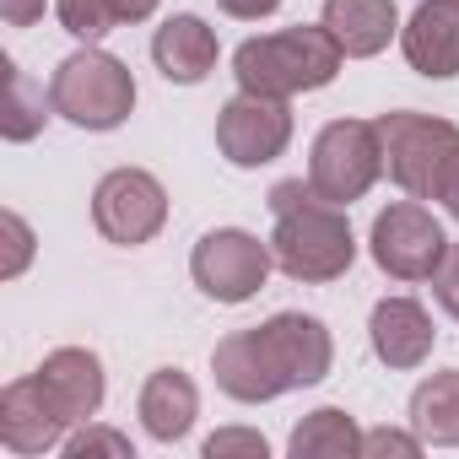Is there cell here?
<instances>
[{
  "mask_svg": "<svg viewBox=\"0 0 459 459\" xmlns=\"http://www.w3.org/2000/svg\"><path fill=\"white\" fill-rule=\"evenodd\" d=\"M330 368H335L330 325L319 314H298V308L271 314L255 330H233L211 351L216 389L238 405H265L292 389H314L330 378Z\"/></svg>",
  "mask_w": 459,
  "mask_h": 459,
  "instance_id": "obj_1",
  "label": "cell"
},
{
  "mask_svg": "<svg viewBox=\"0 0 459 459\" xmlns=\"http://www.w3.org/2000/svg\"><path fill=\"white\" fill-rule=\"evenodd\" d=\"M276 227H271V255L276 271L303 281V287H325L341 281L357 265V233L346 221V205L325 200L308 178H281L265 195Z\"/></svg>",
  "mask_w": 459,
  "mask_h": 459,
  "instance_id": "obj_2",
  "label": "cell"
},
{
  "mask_svg": "<svg viewBox=\"0 0 459 459\" xmlns=\"http://www.w3.org/2000/svg\"><path fill=\"white\" fill-rule=\"evenodd\" d=\"M341 44L330 39V28H281V33H260L244 39L233 55V76L238 92H260V98H298V92H319L341 76Z\"/></svg>",
  "mask_w": 459,
  "mask_h": 459,
  "instance_id": "obj_3",
  "label": "cell"
},
{
  "mask_svg": "<svg viewBox=\"0 0 459 459\" xmlns=\"http://www.w3.org/2000/svg\"><path fill=\"white\" fill-rule=\"evenodd\" d=\"M49 98H55V114L71 119L76 130H119L135 108V76L108 49L82 44L76 55H65L55 65Z\"/></svg>",
  "mask_w": 459,
  "mask_h": 459,
  "instance_id": "obj_4",
  "label": "cell"
},
{
  "mask_svg": "<svg viewBox=\"0 0 459 459\" xmlns=\"http://www.w3.org/2000/svg\"><path fill=\"white\" fill-rule=\"evenodd\" d=\"M373 125H378V141H384V173L411 200H432V184H437L443 162L459 146V125L437 119V114H416V108L378 114Z\"/></svg>",
  "mask_w": 459,
  "mask_h": 459,
  "instance_id": "obj_5",
  "label": "cell"
},
{
  "mask_svg": "<svg viewBox=\"0 0 459 459\" xmlns=\"http://www.w3.org/2000/svg\"><path fill=\"white\" fill-rule=\"evenodd\" d=\"M378 178H384V141H378V125H373V119H330V125L314 135L308 184H314L325 200L351 205V200H362Z\"/></svg>",
  "mask_w": 459,
  "mask_h": 459,
  "instance_id": "obj_6",
  "label": "cell"
},
{
  "mask_svg": "<svg viewBox=\"0 0 459 459\" xmlns=\"http://www.w3.org/2000/svg\"><path fill=\"white\" fill-rule=\"evenodd\" d=\"M276 271V255H271V238L260 244L255 233H244V227H211V233L189 249V276L195 287L221 303V308H238L249 303L265 276Z\"/></svg>",
  "mask_w": 459,
  "mask_h": 459,
  "instance_id": "obj_7",
  "label": "cell"
},
{
  "mask_svg": "<svg viewBox=\"0 0 459 459\" xmlns=\"http://www.w3.org/2000/svg\"><path fill=\"white\" fill-rule=\"evenodd\" d=\"M368 255L389 281H432V271L448 255V233L421 200H394L373 216Z\"/></svg>",
  "mask_w": 459,
  "mask_h": 459,
  "instance_id": "obj_8",
  "label": "cell"
},
{
  "mask_svg": "<svg viewBox=\"0 0 459 459\" xmlns=\"http://www.w3.org/2000/svg\"><path fill=\"white\" fill-rule=\"evenodd\" d=\"M92 227L119 244V249H141L168 227V189L157 173L146 168H114L98 178L92 189Z\"/></svg>",
  "mask_w": 459,
  "mask_h": 459,
  "instance_id": "obj_9",
  "label": "cell"
},
{
  "mask_svg": "<svg viewBox=\"0 0 459 459\" xmlns=\"http://www.w3.org/2000/svg\"><path fill=\"white\" fill-rule=\"evenodd\" d=\"M292 146V108L287 98L238 92L216 114V152L233 168H265Z\"/></svg>",
  "mask_w": 459,
  "mask_h": 459,
  "instance_id": "obj_10",
  "label": "cell"
},
{
  "mask_svg": "<svg viewBox=\"0 0 459 459\" xmlns=\"http://www.w3.org/2000/svg\"><path fill=\"white\" fill-rule=\"evenodd\" d=\"M65 437H71V421L49 400L39 373L6 384V394H0V443L12 454H49V448H65Z\"/></svg>",
  "mask_w": 459,
  "mask_h": 459,
  "instance_id": "obj_11",
  "label": "cell"
},
{
  "mask_svg": "<svg viewBox=\"0 0 459 459\" xmlns=\"http://www.w3.org/2000/svg\"><path fill=\"white\" fill-rule=\"evenodd\" d=\"M400 55L427 82L459 76V0H421L400 28Z\"/></svg>",
  "mask_w": 459,
  "mask_h": 459,
  "instance_id": "obj_12",
  "label": "cell"
},
{
  "mask_svg": "<svg viewBox=\"0 0 459 459\" xmlns=\"http://www.w3.org/2000/svg\"><path fill=\"white\" fill-rule=\"evenodd\" d=\"M368 341H373V357L389 368V373H411L432 357V314L416 303V298H378L373 314H368Z\"/></svg>",
  "mask_w": 459,
  "mask_h": 459,
  "instance_id": "obj_13",
  "label": "cell"
},
{
  "mask_svg": "<svg viewBox=\"0 0 459 459\" xmlns=\"http://www.w3.org/2000/svg\"><path fill=\"white\" fill-rule=\"evenodd\" d=\"M33 373H39V384L49 389V400L65 411L71 427H82V421H92V416L103 411L108 378H103L98 351H87V346H60V351H49Z\"/></svg>",
  "mask_w": 459,
  "mask_h": 459,
  "instance_id": "obj_14",
  "label": "cell"
},
{
  "mask_svg": "<svg viewBox=\"0 0 459 459\" xmlns=\"http://www.w3.org/2000/svg\"><path fill=\"white\" fill-rule=\"evenodd\" d=\"M216 55H221L216 49V28L205 17H195V12L168 17L157 28V39H152V60H157V71L173 87H200L216 71Z\"/></svg>",
  "mask_w": 459,
  "mask_h": 459,
  "instance_id": "obj_15",
  "label": "cell"
},
{
  "mask_svg": "<svg viewBox=\"0 0 459 459\" xmlns=\"http://www.w3.org/2000/svg\"><path fill=\"white\" fill-rule=\"evenodd\" d=\"M319 22L330 28V39L341 44L346 60H373L389 49V39H400L394 0H325Z\"/></svg>",
  "mask_w": 459,
  "mask_h": 459,
  "instance_id": "obj_16",
  "label": "cell"
},
{
  "mask_svg": "<svg viewBox=\"0 0 459 459\" xmlns=\"http://www.w3.org/2000/svg\"><path fill=\"white\" fill-rule=\"evenodd\" d=\"M135 416L141 427L157 437V443H184L195 416H200V389L184 368H157L146 384H141V400H135Z\"/></svg>",
  "mask_w": 459,
  "mask_h": 459,
  "instance_id": "obj_17",
  "label": "cell"
},
{
  "mask_svg": "<svg viewBox=\"0 0 459 459\" xmlns=\"http://www.w3.org/2000/svg\"><path fill=\"white\" fill-rule=\"evenodd\" d=\"M411 432L427 448H459V368L427 373L411 389Z\"/></svg>",
  "mask_w": 459,
  "mask_h": 459,
  "instance_id": "obj_18",
  "label": "cell"
},
{
  "mask_svg": "<svg viewBox=\"0 0 459 459\" xmlns=\"http://www.w3.org/2000/svg\"><path fill=\"white\" fill-rule=\"evenodd\" d=\"M287 448H292V459H351V454H362V432L341 405H319L292 427Z\"/></svg>",
  "mask_w": 459,
  "mask_h": 459,
  "instance_id": "obj_19",
  "label": "cell"
},
{
  "mask_svg": "<svg viewBox=\"0 0 459 459\" xmlns=\"http://www.w3.org/2000/svg\"><path fill=\"white\" fill-rule=\"evenodd\" d=\"M0 71H6V103H0V135L6 141H33L49 114H55V98H44V87L6 55L0 60Z\"/></svg>",
  "mask_w": 459,
  "mask_h": 459,
  "instance_id": "obj_20",
  "label": "cell"
},
{
  "mask_svg": "<svg viewBox=\"0 0 459 459\" xmlns=\"http://www.w3.org/2000/svg\"><path fill=\"white\" fill-rule=\"evenodd\" d=\"M55 17H60V28H65L71 39H82V44H98V39H108V33L119 28V17H114L108 0H55Z\"/></svg>",
  "mask_w": 459,
  "mask_h": 459,
  "instance_id": "obj_21",
  "label": "cell"
},
{
  "mask_svg": "<svg viewBox=\"0 0 459 459\" xmlns=\"http://www.w3.org/2000/svg\"><path fill=\"white\" fill-rule=\"evenodd\" d=\"M65 454H71V459H98V454H108V459H135V443H130L119 427L82 421V427L65 437Z\"/></svg>",
  "mask_w": 459,
  "mask_h": 459,
  "instance_id": "obj_22",
  "label": "cell"
},
{
  "mask_svg": "<svg viewBox=\"0 0 459 459\" xmlns=\"http://www.w3.org/2000/svg\"><path fill=\"white\" fill-rule=\"evenodd\" d=\"M0 244H6V260H0V276L17 281L33 260V227L17 216V211H0Z\"/></svg>",
  "mask_w": 459,
  "mask_h": 459,
  "instance_id": "obj_23",
  "label": "cell"
},
{
  "mask_svg": "<svg viewBox=\"0 0 459 459\" xmlns=\"http://www.w3.org/2000/svg\"><path fill=\"white\" fill-rule=\"evenodd\" d=\"M233 454H244V459H265L271 443H265V432H255V427H221V432L205 437V459H233Z\"/></svg>",
  "mask_w": 459,
  "mask_h": 459,
  "instance_id": "obj_24",
  "label": "cell"
},
{
  "mask_svg": "<svg viewBox=\"0 0 459 459\" xmlns=\"http://www.w3.org/2000/svg\"><path fill=\"white\" fill-rule=\"evenodd\" d=\"M432 298H437V308H443L448 319H459V244H454V238H448L443 265L432 271Z\"/></svg>",
  "mask_w": 459,
  "mask_h": 459,
  "instance_id": "obj_25",
  "label": "cell"
},
{
  "mask_svg": "<svg viewBox=\"0 0 459 459\" xmlns=\"http://www.w3.org/2000/svg\"><path fill=\"white\" fill-rule=\"evenodd\" d=\"M427 443L416 437V432H400V427H373V432H362V454L368 459H378V454H421Z\"/></svg>",
  "mask_w": 459,
  "mask_h": 459,
  "instance_id": "obj_26",
  "label": "cell"
},
{
  "mask_svg": "<svg viewBox=\"0 0 459 459\" xmlns=\"http://www.w3.org/2000/svg\"><path fill=\"white\" fill-rule=\"evenodd\" d=\"M432 200L459 221V146H454V157L443 162V173H437V184H432Z\"/></svg>",
  "mask_w": 459,
  "mask_h": 459,
  "instance_id": "obj_27",
  "label": "cell"
},
{
  "mask_svg": "<svg viewBox=\"0 0 459 459\" xmlns=\"http://www.w3.org/2000/svg\"><path fill=\"white\" fill-rule=\"evenodd\" d=\"M49 0H0V17H6V28H33L44 17Z\"/></svg>",
  "mask_w": 459,
  "mask_h": 459,
  "instance_id": "obj_28",
  "label": "cell"
},
{
  "mask_svg": "<svg viewBox=\"0 0 459 459\" xmlns=\"http://www.w3.org/2000/svg\"><path fill=\"white\" fill-rule=\"evenodd\" d=\"M216 6H221L227 17H238V22H260V17L281 12V0H216Z\"/></svg>",
  "mask_w": 459,
  "mask_h": 459,
  "instance_id": "obj_29",
  "label": "cell"
},
{
  "mask_svg": "<svg viewBox=\"0 0 459 459\" xmlns=\"http://www.w3.org/2000/svg\"><path fill=\"white\" fill-rule=\"evenodd\" d=\"M108 6H114L119 22H146V17L157 12V0H108Z\"/></svg>",
  "mask_w": 459,
  "mask_h": 459,
  "instance_id": "obj_30",
  "label": "cell"
}]
</instances>
